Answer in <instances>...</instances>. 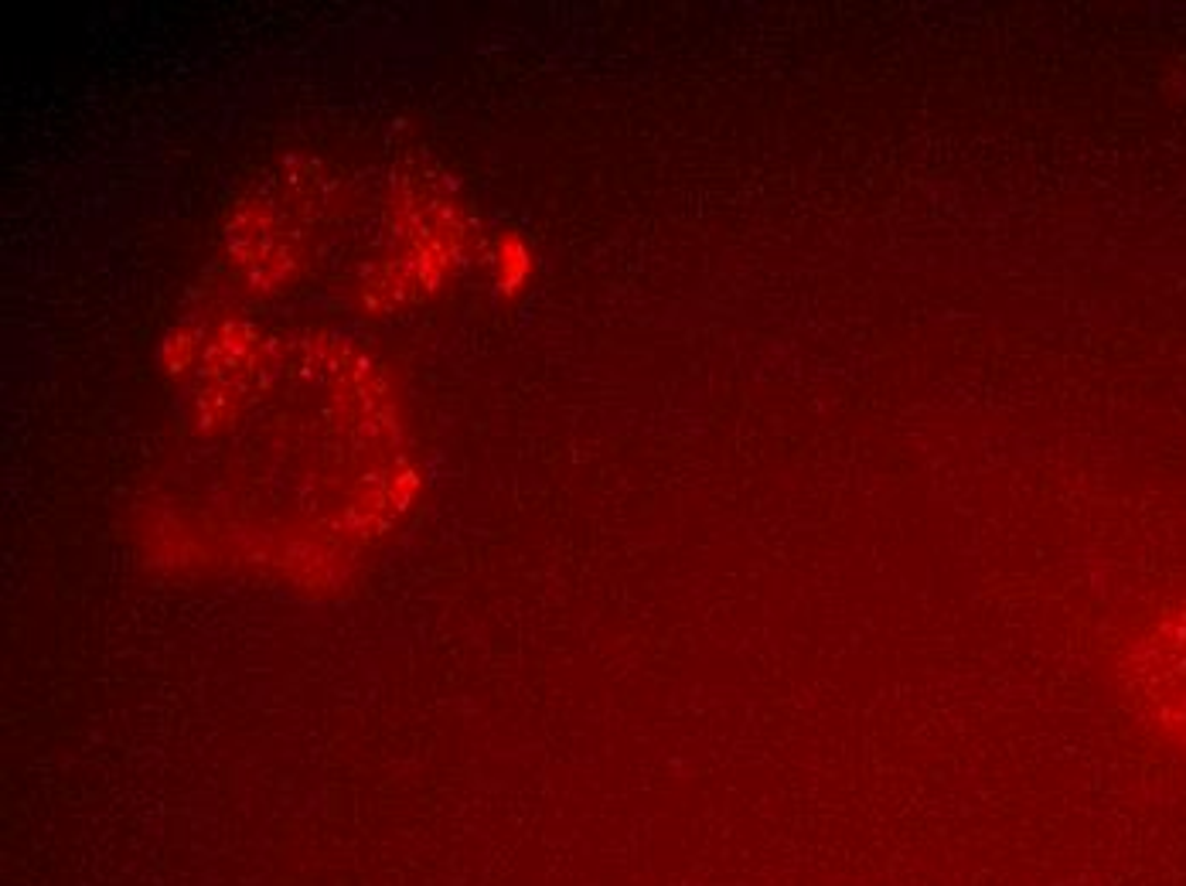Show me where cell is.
<instances>
[{"mask_svg": "<svg viewBox=\"0 0 1186 886\" xmlns=\"http://www.w3.org/2000/svg\"><path fill=\"white\" fill-rule=\"evenodd\" d=\"M1155 645L1170 648V651H1183V659H1186V611H1179V617L1163 624ZM1152 702H1160L1166 709V730H1173L1176 736L1186 740V662H1179V669H1173V665L1166 669V693L1152 696Z\"/></svg>", "mask_w": 1186, "mask_h": 886, "instance_id": "6da1fadb", "label": "cell"}]
</instances>
